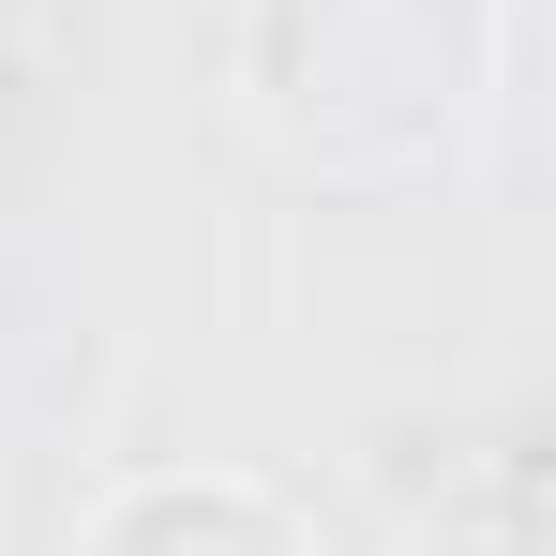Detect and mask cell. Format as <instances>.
Instances as JSON below:
<instances>
[{
    "label": "cell",
    "instance_id": "obj_2",
    "mask_svg": "<svg viewBox=\"0 0 556 556\" xmlns=\"http://www.w3.org/2000/svg\"><path fill=\"white\" fill-rule=\"evenodd\" d=\"M76 556H331V542L256 466H136V481H105Z\"/></svg>",
    "mask_w": 556,
    "mask_h": 556
},
{
    "label": "cell",
    "instance_id": "obj_1",
    "mask_svg": "<svg viewBox=\"0 0 556 556\" xmlns=\"http://www.w3.org/2000/svg\"><path fill=\"white\" fill-rule=\"evenodd\" d=\"M511 61V15L496 0H241V46H226V91L256 121V151L301 181H437Z\"/></svg>",
    "mask_w": 556,
    "mask_h": 556
},
{
    "label": "cell",
    "instance_id": "obj_3",
    "mask_svg": "<svg viewBox=\"0 0 556 556\" xmlns=\"http://www.w3.org/2000/svg\"><path fill=\"white\" fill-rule=\"evenodd\" d=\"M421 556H556V527H542V452H527V437H481V452L437 481Z\"/></svg>",
    "mask_w": 556,
    "mask_h": 556
}]
</instances>
